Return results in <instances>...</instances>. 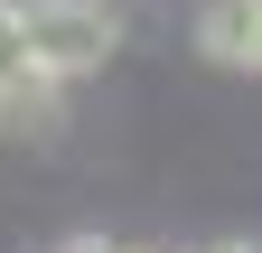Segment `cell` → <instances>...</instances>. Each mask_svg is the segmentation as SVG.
Returning <instances> with one entry per match:
<instances>
[{"label":"cell","instance_id":"3","mask_svg":"<svg viewBox=\"0 0 262 253\" xmlns=\"http://www.w3.org/2000/svg\"><path fill=\"white\" fill-rule=\"evenodd\" d=\"M56 122H66V85H10V94H0V132H56Z\"/></svg>","mask_w":262,"mask_h":253},{"label":"cell","instance_id":"2","mask_svg":"<svg viewBox=\"0 0 262 253\" xmlns=\"http://www.w3.org/2000/svg\"><path fill=\"white\" fill-rule=\"evenodd\" d=\"M196 56L262 75V0H196Z\"/></svg>","mask_w":262,"mask_h":253},{"label":"cell","instance_id":"5","mask_svg":"<svg viewBox=\"0 0 262 253\" xmlns=\"http://www.w3.org/2000/svg\"><path fill=\"white\" fill-rule=\"evenodd\" d=\"M206 253H262V244H244V235H225V244H206Z\"/></svg>","mask_w":262,"mask_h":253},{"label":"cell","instance_id":"4","mask_svg":"<svg viewBox=\"0 0 262 253\" xmlns=\"http://www.w3.org/2000/svg\"><path fill=\"white\" fill-rule=\"evenodd\" d=\"M10 85H47L38 56H28V28H19V0H0V94Z\"/></svg>","mask_w":262,"mask_h":253},{"label":"cell","instance_id":"1","mask_svg":"<svg viewBox=\"0 0 262 253\" xmlns=\"http://www.w3.org/2000/svg\"><path fill=\"white\" fill-rule=\"evenodd\" d=\"M19 28H28V56H38L47 85H84L122 56V10L113 0H19Z\"/></svg>","mask_w":262,"mask_h":253}]
</instances>
